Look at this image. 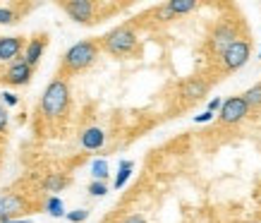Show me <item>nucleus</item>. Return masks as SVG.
<instances>
[{
	"mask_svg": "<svg viewBox=\"0 0 261 223\" xmlns=\"http://www.w3.org/2000/svg\"><path fill=\"white\" fill-rule=\"evenodd\" d=\"M22 48H27V41H24L22 36H3V39H0V60H3V63L15 60V58L22 53Z\"/></svg>",
	"mask_w": 261,
	"mask_h": 223,
	"instance_id": "9d476101",
	"label": "nucleus"
},
{
	"mask_svg": "<svg viewBox=\"0 0 261 223\" xmlns=\"http://www.w3.org/2000/svg\"><path fill=\"white\" fill-rule=\"evenodd\" d=\"M27 211V202H24L22 194H3L0 197V221H12V216H22Z\"/></svg>",
	"mask_w": 261,
	"mask_h": 223,
	"instance_id": "6e6552de",
	"label": "nucleus"
},
{
	"mask_svg": "<svg viewBox=\"0 0 261 223\" xmlns=\"http://www.w3.org/2000/svg\"><path fill=\"white\" fill-rule=\"evenodd\" d=\"M238 32H235V27L232 24H218L214 29V34H211V39H208V43H211V51H214L216 56H223L225 51H228L235 41H238Z\"/></svg>",
	"mask_w": 261,
	"mask_h": 223,
	"instance_id": "0eeeda50",
	"label": "nucleus"
},
{
	"mask_svg": "<svg viewBox=\"0 0 261 223\" xmlns=\"http://www.w3.org/2000/svg\"><path fill=\"white\" fill-rule=\"evenodd\" d=\"M17 22V12L10 8H0V24H15Z\"/></svg>",
	"mask_w": 261,
	"mask_h": 223,
	"instance_id": "aec40b11",
	"label": "nucleus"
},
{
	"mask_svg": "<svg viewBox=\"0 0 261 223\" xmlns=\"http://www.w3.org/2000/svg\"><path fill=\"white\" fill-rule=\"evenodd\" d=\"M67 218H70L72 223H82L89 218V211L87 209H77V211H72V214H67Z\"/></svg>",
	"mask_w": 261,
	"mask_h": 223,
	"instance_id": "412c9836",
	"label": "nucleus"
},
{
	"mask_svg": "<svg viewBox=\"0 0 261 223\" xmlns=\"http://www.w3.org/2000/svg\"><path fill=\"white\" fill-rule=\"evenodd\" d=\"M168 8H170L173 15H187L192 10H197V3H194V0H170Z\"/></svg>",
	"mask_w": 261,
	"mask_h": 223,
	"instance_id": "2eb2a0df",
	"label": "nucleus"
},
{
	"mask_svg": "<svg viewBox=\"0 0 261 223\" xmlns=\"http://www.w3.org/2000/svg\"><path fill=\"white\" fill-rule=\"evenodd\" d=\"M259 58H261V53H259Z\"/></svg>",
	"mask_w": 261,
	"mask_h": 223,
	"instance_id": "cd10ccee",
	"label": "nucleus"
},
{
	"mask_svg": "<svg viewBox=\"0 0 261 223\" xmlns=\"http://www.w3.org/2000/svg\"><path fill=\"white\" fill-rule=\"evenodd\" d=\"M60 8L70 15V19L80 24H96L101 22L98 19V5L91 3V0H67V3H60Z\"/></svg>",
	"mask_w": 261,
	"mask_h": 223,
	"instance_id": "20e7f679",
	"label": "nucleus"
},
{
	"mask_svg": "<svg viewBox=\"0 0 261 223\" xmlns=\"http://www.w3.org/2000/svg\"><path fill=\"white\" fill-rule=\"evenodd\" d=\"M3 98H5V104H8V106H15L17 104V96L10 94V91H8V94H3Z\"/></svg>",
	"mask_w": 261,
	"mask_h": 223,
	"instance_id": "bb28decb",
	"label": "nucleus"
},
{
	"mask_svg": "<svg viewBox=\"0 0 261 223\" xmlns=\"http://www.w3.org/2000/svg\"><path fill=\"white\" fill-rule=\"evenodd\" d=\"M242 98L247 101L249 111H252V108H261V82H259V84H254V87L247 89L245 94H242Z\"/></svg>",
	"mask_w": 261,
	"mask_h": 223,
	"instance_id": "4468645a",
	"label": "nucleus"
},
{
	"mask_svg": "<svg viewBox=\"0 0 261 223\" xmlns=\"http://www.w3.org/2000/svg\"><path fill=\"white\" fill-rule=\"evenodd\" d=\"M89 192H91L94 197H103V194L108 192V187H106V183H98V180H96V183L89 185Z\"/></svg>",
	"mask_w": 261,
	"mask_h": 223,
	"instance_id": "4be33fe9",
	"label": "nucleus"
},
{
	"mask_svg": "<svg viewBox=\"0 0 261 223\" xmlns=\"http://www.w3.org/2000/svg\"><path fill=\"white\" fill-rule=\"evenodd\" d=\"M129 173H132V161H122L118 170V178H115V187H122L129 180Z\"/></svg>",
	"mask_w": 261,
	"mask_h": 223,
	"instance_id": "dca6fc26",
	"label": "nucleus"
},
{
	"mask_svg": "<svg viewBox=\"0 0 261 223\" xmlns=\"http://www.w3.org/2000/svg\"><path fill=\"white\" fill-rule=\"evenodd\" d=\"M103 142H106V135H103V130L98 128H89L82 132V146L89 149V152H96V149H101Z\"/></svg>",
	"mask_w": 261,
	"mask_h": 223,
	"instance_id": "ddd939ff",
	"label": "nucleus"
},
{
	"mask_svg": "<svg viewBox=\"0 0 261 223\" xmlns=\"http://www.w3.org/2000/svg\"><path fill=\"white\" fill-rule=\"evenodd\" d=\"M5 130H8V111L0 104V135H5Z\"/></svg>",
	"mask_w": 261,
	"mask_h": 223,
	"instance_id": "5701e85b",
	"label": "nucleus"
},
{
	"mask_svg": "<svg viewBox=\"0 0 261 223\" xmlns=\"http://www.w3.org/2000/svg\"><path fill=\"white\" fill-rule=\"evenodd\" d=\"M249 56H252V43L247 39H238L232 46L225 51L221 56V65H223V70L225 72H235L240 70L242 65L249 60Z\"/></svg>",
	"mask_w": 261,
	"mask_h": 223,
	"instance_id": "39448f33",
	"label": "nucleus"
},
{
	"mask_svg": "<svg viewBox=\"0 0 261 223\" xmlns=\"http://www.w3.org/2000/svg\"><path fill=\"white\" fill-rule=\"evenodd\" d=\"M122 223H146V221H144V216H139V214H129V216H125Z\"/></svg>",
	"mask_w": 261,
	"mask_h": 223,
	"instance_id": "b1692460",
	"label": "nucleus"
},
{
	"mask_svg": "<svg viewBox=\"0 0 261 223\" xmlns=\"http://www.w3.org/2000/svg\"><path fill=\"white\" fill-rule=\"evenodd\" d=\"M101 48L111 56H132L137 51V34L129 24L115 27L113 32H108L106 36H101Z\"/></svg>",
	"mask_w": 261,
	"mask_h": 223,
	"instance_id": "7ed1b4c3",
	"label": "nucleus"
},
{
	"mask_svg": "<svg viewBox=\"0 0 261 223\" xmlns=\"http://www.w3.org/2000/svg\"><path fill=\"white\" fill-rule=\"evenodd\" d=\"M70 183V180H67V178H63V176H48V180H46V190L48 192H60L65 187V185Z\"/></svg>",
	"mask_w": 261,
	"mask_h": 223,
	"instance_id": "f3484780",
	"label": "nucleus"
},
{
	"mask_svg": "<svg viewBox=\"0 0 261 223\" xmlns=\"http://www.w3.org/2000/svg\"><path fill=\"white\" fill-rule=\"evenodd\" d=\"M182 96L185 98H190V101H197V98H201V96L208 91V82L199 80V77H192V80H187L185 84H182Z\"/></svg>",
	"mask_w": 261,
	"mask_h": 223,
	"instance_id": "f8f14e48",
	"label": "nucleus"
},
{
	"mask_svg": "<svg viewBox=\"0 0 261 223\" xmlns=\"http://www.w3.org/2000/svg\"><path fill=\"white\" fill-rule=\"evenodd\" d=\"M67 106H70V87L63 77H56L41 96V113L48 120H58L67 113Z\"/></svg>",
	"mask_w": 261,
	"mask_h": 223,
	"instance_id": "f03ea898",
	"label": "nucleus"
},
{
	"mask_svg": "<svg viewBox=\"0 0 261 223\" xmlns=\"http://www.w3.org/2000/svg\"><path fill=\"white\" fill-rule=\"evenodd\" d=\"M46 209L50 216H63L65 214V204L60 197H50V200L46 202Z\"/></svg>",
	"mask_w": 261,
	"mask_h": 223,
	"instance_id": "a211bd4d",
	"label": "nucleus"
},
{
	"mask_svg": "<svg viewBox=\"0 0 261 223\" xmlns=\"http://www.w3.org/2000/svg\"><path fill=\"white\" fill-rule=\"evenodd\" d=\"M34 75V67L24 58H19V60H15V63L10 65L8 70H5V75H3V82H8V84H15V87H19V84H27V82L32 80Z\"/></svg>",
	"mask_w": 261,
	"mask_h": 223,
	"instance_id": "1a4fd4ad",
	"label": "nucleus"
},
{
	"mask_svg": "<svg viewBox=\"0 0 261 223\" xmlns=\"http://www.w3.org/2000/svg\"><path fill=\"white\" fill-rule=\"evenodd\" d=\"M91 173H94V178L98 183H103V180L108 178V163H106V161H94V163H91Z\"/></svg>",
	"mask_w": 261,
	"mask_h": 223,
	"instance_id": "6ab92c4d",
	"label": "nucleus"
},
{
	"mask_svg": "<svg viewBox=\"0 0 261 223\" xmlns=\"http://www.w3.org/2000/svg\"><path fill=\"white\" fill-rule=\"evenodd\" d=\"M223 108V101L221 98H211V101H208V111L214 113V111H221Z\"/></svg>",
	"mask_w": 261,
	"mask_h": 223,
	"instance_id": "393cba45",
	"label": "nucleus"
},
{
	"mask_svg": "<svg viewBox=\"0 0 261 223\" xmlns=\"http://www.w3.org/2000/svg\"><path fill=\"white\" fill-rule=\"evenodd\" d=\"M208 120H214V113H211V111H206V113H201V115H197V118H194V122H208Z\"/></svg>",
	"mask_w": 261,
	"mask_h": 223,
	"instance_id": "a878e982",
	"label": "nucleus"
},
{
	"mask_svg": "<svg viewBox=\"0 0 261 223\" xmlns=\"http://www.w3.org/2000/svg\"><path fill=\"white\" fill-rule=\"evenodd\" d=\"M247 113H249V106L242 96H230L223 101V108L218 113V120H221L223 125H238L242 120L247 118Z\"/></svg>",
	"mask_w": 261,
	"mask_h": 223,
	"instance_id": "423d86ee",
	"label": "nucleus"
},
{
	"mask_svg": "<svg viewBox=\"0 0 261 223\" xmlns=\"http://www.w3.org/2000/svg\"><path fill=\"white\" fill-rule=\"evenodd\" d=\"M98 51H101V41H80L63 56V70L60 75H77V72H84L87 67L96 63L98 58ZM58 75V77H60Z\"/></svg>",
	"mask_w": 261,
	"mask_h": 223,
	"instance_id": "f257e3e1",
	"label": "nucleus"
},
{
	"mask_svg": "<svg viewBox=\"0 0 261 223\" xmlns=\"http://www.w3.org/2000/svg\"><path fill=\"white\" fill-rule=\"evenodd\" d=\"M48 46V34H36L29 43H27V51H24V60L32 65H36L41 60V56H43V51H46Z\"/></svg>",
	"mask_w": 261,
	"mask_h": 223,
	"instance_id": "9b49d317",
	"label": "nucleus"
}]
</instances>
